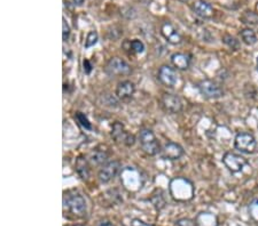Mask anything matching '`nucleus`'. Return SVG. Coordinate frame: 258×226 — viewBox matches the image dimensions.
Listing matches in <instances>:
<instances>
[{
  "label": "nucleus",
  "instance_id": "obj_1",
  "mask_svg": "<svg viewBox=\"0 0 258 226\" xmlns=\"http://www.w3.org/2000/svg\"><path fill=\"white\" fill-rule=\"evenodd\" d=\"M139 141L142 151L148 155H155L161 151V144L150 129H141L139 131Z\"/></svg>",
  "mask_w": 258,
  "mask_h": 226
},
{
  "label": "nucleus",
  "instance_id": "obj_2",
  "mask_svg": "<svg viewBox=\"0 0 258 226\" xmlns=\"http://www.w3.org/2000/svg\"><path fill=\"white\" fill-rule=\"evenodd\" d=\"M234 146L237 151L245 154H252L257 151V141L252 134L241 131L234 138Z\"/></svg>",
  "mask_w": 258,
  "mask_h": 226
},
{
  "label": "nucleus",
  "instance_id": "obj_3",
  "mask_svg": "<svg viewBox=\"0 0 258 226\" xmlns=\"http://www.w3.org/2000/svg\"><path fill=\"white\" fill-rule=\"evenodd\" d=\"M63 205L75 216H83L86 212V201L78 193L65 195L63 198Z\"/></svg>",
  "mask_w": 258,
  "mask_h": 226
},
{
  "label": "nucleus",
  "instance_id": "obj_4",
  "mask_svg": "<svg viewBox=\"0 0 258 226\" xmlns=\"http://www.w3.org/2000/svg\"><path fill=\"white\" fill-rule=\"evenodd\" d=\"M198 88L200 90L201 95L206 98H209V100H217V98L224 96V90L222 88V86L217 84L214 80H202L198 85Z\"/></svg>",
  "mask_w": 258,
  "mask_h": 226
},
{
  "label": "nucleus",
  "instance_id": "obj_5",
  "mask_svg": "<svg viewBox=\"0 0 258 226\" xmlns=\"http://www.w3.org/2000/svg\"><path fill=\"white\" fill-rule=\"evenodd\" d=\"M131 71H132V69H131L130 64L126 63L124 60L120 59V57H113L106 64V72L110 77L128 76Z\"/></svg>",
  "mask_w": 258,
  "mask_h": 226
},
{
  "label": "nucleus",
  "instance_id": "obj_6",
  "mask_svg": "<svg viewBox=\"0 0 258 226\" xmlns=\"http://www.w3.org/2000/svg\"><path fill=\"white\" fill-rule=\"evenodd\" d=\"M112 137L115 142L118 144H123L125 146H132L136 143V137L132 134L128 133L124 125L120 121L114 122L112 128Z\"/></svg>",
  "mask_w": 258,
  "mask_h": 226
},
{
  "label": "nucleus",
  "instance_id": "obj_7",
  "mask_svg": "<svg viewBox=\"0 0 258 226\" xmlns=\"http://www.w3.org/2000/svg\"><path fill=\"white\" fill-rule=\"evenodd\" d=\"M223 163L232 174H236V172H240L242 170L249 162L247 159L242 157V155L232 153V152H227V153H225L223 157Z\"/></svg>",
  "mask_w": 258,
  "mask_h": 226
},
{
  "label": "nucleus",
  "instance_id": "obj_8",
  "mask_svg": "<svg viewBox=\"0 0 258 226\" xmlns=\"http://www.w3.org/2000/svg\"><path fill=\"white\" fill-rule=\"evenodd\" d=\"M121 169V162L117 160L113 161H107L105 164H102L99 170V179L101 183H109L110 180L116 177L118 171Z\"/></svg>",
  "mask_w": 258,
  "mask_h": 226
},
{
  "label": "nucleus",
  "instance_id": "obj_9",
  "mask_svg": "<svg viewBox=\"0 0 258 226\" xmlns=\"http://www.w3.org/2000/svg\"><path fill=\"white\" fill-rule=\"evenodd\" d=\"M161 105L164 111L169 113H178L183 110V102L180 97L175 94H163L161 97Z\"/></svg>",
  "mask_w": 258,
  "mask_h": 226
},
{
  "label": "nucleus",
  "instance_id": "obj_10",
  "mask_svg": "<svg viewBox=\"0 0 258 226\" xmlns=\"http://www.w3.org/2000/svg\"><path fill=\"white\" fill-rule=\"evenodd\" d=\"M157 78L166 87H175L178 82L177 71L174 68L169 67V65H163V67L159 68Z\"/></svg>",
  "mask_w": 258,
  "mask_h": 226
},
{
  "label": "nucleus",
  "instance_id": "obj_11",
  "mask_svg": "<svg viewBox=\"0 0 258 226\" xmlns=\"http://www.w3.org/2000/svg\"><path fill=\"white\" fill-rule=\"evenodd\" d=\"M161 34L164 39L171 45H179L182 43L183 37L179 31L175 28V26L170 22H164L161 27Z\"/></svg>",
  "mask_w": 258,
  "mask_h": 226
},
{
  "label": "nucleus",
  "instance_id": "obj_12",
  "mask_svg": "<svg viewBox=\"0 0 258 226\" xmlns=\"http://www.w3.org/2000/svg\"><path fill=\"white\" fill-rule=\"evenodd\" d=\"M134 92H136V87L134 84L130 80L121 81L116 87V96L118 100L123 102H128L133 97Z\"/></svg>",
  "mask_w": 258,
  "mask_h": 226
},
{
  "label": "nucleus",
  "instance_id": "obj_13",
  "mask_svg": "<svg viewBox=\"0 0 258 226\" xmlns=\"http://www.w3.org/2000/svg\"><path fill=\"white\" fill-rule=\"evenodd\" d=\"M162 153L163 158L174 161V160H178L182 158L184 153H185V151H184L183 146L180 145V144L175 142H167L164 147H163Z\"/></svg>",
  "mask_w": 258,
  "mask_h": 226
},
{
  "label": "nucleus",
  "instance_id": "obj_14",
  "mask_svg": "<svg viewBox=\"0 0 258 226\" xmlns=\"http://www.w3.org/2000/svg\"><path fill=\"white\" fill-rule=\"evenodd\" d=\"M194 13L201 19H211L214 16V7L206 0H196L192 6Z\"/></svg>",
  "mask_w": 258,
  "mask_h": 226
},
{
  "label": "nucleus",
  "instance_id": "obj_15",
  "mask_svg": "<svg viewBox=\"0 0 258 226\" xmlns=\"http://www.w3.org/2000/svg\"><path fill=\"white\" fill-rule=\"evenodd\" d=\"M171 63L177 70H187L191 64V56L184 53H175L171 56Z\"/></svg>",
  "mask_w": 258,
  "mask_h": 226
},
{
  "label": "nucleus",
  "instance_id": "obj_16",
  "mask_svg": "<svg viewBox=\"0 0 258 226\" xmlns=\"http://www.w3.org/2000/svg\"><path fill=\"white\" fill-rule=\"evenodd\" d=\"M123 47L128 48L131 53L133 54H142L143 51H145V45L141 40L139 39H133V40H126L124 44H123Z\"/></svg>",
  "mask_w": 258,
  "mask_h": 226
},
{
  "label": "nucleus",
  "instance_id": "obj_17",
  "mask_svg": "<svg viewBox=\"0 0 258 226\" xmlns=\"http://www.w3.org/2000/svg\"><path fill=\"white\" fill-rule=\"evenodd\" d=\"M108 159V153L106 151L101 150H94L90 154V162L92 164H96V166H99V164H105L107 162Z\"/></svg>",
  "mask_w": 258,
  "mask_h": 226
},
{
  "label": "nucleus",
  "instance_id": "obj_18",
  "mask_svg": "<svg viewBox=\"0 0 258 226\" xmlns=\"http://www.w3.org/2000/svg\"><path fill=\"white\" fill-rule=\"evenodd\" d=\"M240 36L243 43L245 45H248V46H252V45H255L257 43L256 34L251 30V29H243V30L240 32Z\"/></svg>",
  "mask_w": 258,
  "mask_h": 226
},
{
  "label": "nucleus",
  "instance_id": "obj_19",
  "mask_svg": "<svg viewBox=\"0 0 258 226\" xmlns=\"http://www.w3.org/2000/svg\"><path fill=\"white\" fill-rule=\"evenodd\" d=\"M223 41H224L225 45H227V46L231 49H233V51H237V49L240 48L239 40L234 38V37H232L229 35H225L223 37Z\"/></svg>",
  "mask_w": 258,
  "mask_h": 226
},
{
  "label": "nucleus",
  "instance_id": "obj_20",
  "mask_svg": "<svg viewBox=\"0 0 258 226\" xmlns=\"http://www.w3.org/2000/svg\"><path fill=\"white\" fill-rule=\"evenodd\" d=\"M76 119H77V121L79 122V125H80L81 127H83V128L88 129V130H92L91 122H90L88 117H86L84 113L77 112V113H76Z\"/></svg>",
  "mask_w": 258,
  "mask_h": 226
},
{
  "label": "nucleus",
  "instance_id": "obj_21",
  "mask_svg": "<svg viewBox=\"0 0 258 226\" xmlns=\"http://www.w3.org/2000/svg\"><path fill=\"white\" fill-rule=\"evenodd\" d=\"M98 38H99V36H98L97 31H90L85 40V48L93 47L98 43Z\"/></svg>",
  "mask_w": 258,
  "mask_h": 226
},
{
  "label": "nucleus",
  "instance_id": "obj_22",
  "mask_svg": "<svg viewBox=\"0 0 258 226\" xmlns=\"http://www.w3.org/2000/svg\"><path fill=\"white\" fill-rule=\"evenodd\" d=\"M241 20L243 21L244 24H251V26H253V24H258V16L252 13V12H247L242 18H241Z\"/></svg>",
  "mask_w": 258,
  "mask_h": 226
},
{
  "label": "nucleus",
  "instance_id": "obj_23",
  "mask_svg": "<svg viewBox=\"0 0 258 226\" xmlns=\"http://www.w3.org/2000/svg\"><path fill=\"white\" fill-rule=\"evenodd\" d=\"M77 171H78L79 176L83 179H86V178L89 177L90 170H89L88 166H86V161H84L83 164H80V161H79V159H78V161H77Z\"/></svg>",
  "mask_w": 258,
  "mask_h": 226
},
{
  "label": "nucleus",
  "instance_id": "obj_24",
  "mask_svg": "<svg viewBox=\"0 0 258 226\" xmlns=\"http://www.w3.org/2000/svg\"><path fill=\"white\" fill-rule=\"evenodd\" d=\"M176 226H198V223L191 218H180L176 221Z\"/></svg>",
  "mask_w": 258,
  "mask_h": 226
},
{
  "label": "nucleus",
  "instance_id": "obj_25",
  "mask_svg": "<svg viewBox=\"0 0 258 226\" xmlns=\"http://www.w3.org/2000/svg\"><path fill=\"white\" fill-rule=\"evenodd\" d=\"M62 28H63V31H62L63 41H67L69 36H70V27H69V24L67 23V21H65L64 18L62 19Z\"/></svg>",
  "mask_w": 258,
  "mask_h": 226
},
{
  "label": "nucleus",
  "instance_id": "obj_26",
  "mask_svg": "<svg viewBox=\"0 0 258 226\" xmlns=\"http://www.w3.org/2000/svg\"><path fill=\"white\" fill-rule=\"evenodd\" d=\"M83 65H84V72L86 73V75H90V73H91V71H92V65H91V63H90V61L84 60Z\"/></svg>",
  "mask_w": 258,
  "mask_h": 226
},
{
  "label": "nucleus",
  "instance_id": "obj_27",
  "mask_svg": "<svg viewBox=\"0 0 258 226\" xmlns=\"http://www.w3.org/2000/svg\"><path fill=\"white\" fill-rule=\"evenodd\" d=\"M131 226H151V225H147V224H145V223H143V221H141V220L134 219V220L132 221V224H131Z\"/></svg>",
  "mask_w": 258,
  "mask_h": 226
},
{
  "label": "nucleus",
  "instance_id": "obj_28",
  "mask_svg": "<svg viewBox=\"0 0 258 226\" xmlns=\"http://www.w3.org/2000/svg\"><path fill=\"white\" fill-rule=\"evenodd\" d=\"M72 2L75 3V5H77V6H81L84 4L85 0H72Z\"/></svg>",
  "mask_w": 258,
  "mask_h": 226
},
{
  "label": "nucleus",
  "instance_id": "obj_29",
  "mask_svg": "<svg viewBox=\"0 0 258 226\" xmlns=\"http://www.w3.org/2000/svg\"><path fill=\"white\" fill-rule=\"evenodd\" d=\"M256 64H257V70H258V57H257V61H256Z\"/></svg>",
  "mask_w": 258,
  "mask_h": 226
}]
</instances>
